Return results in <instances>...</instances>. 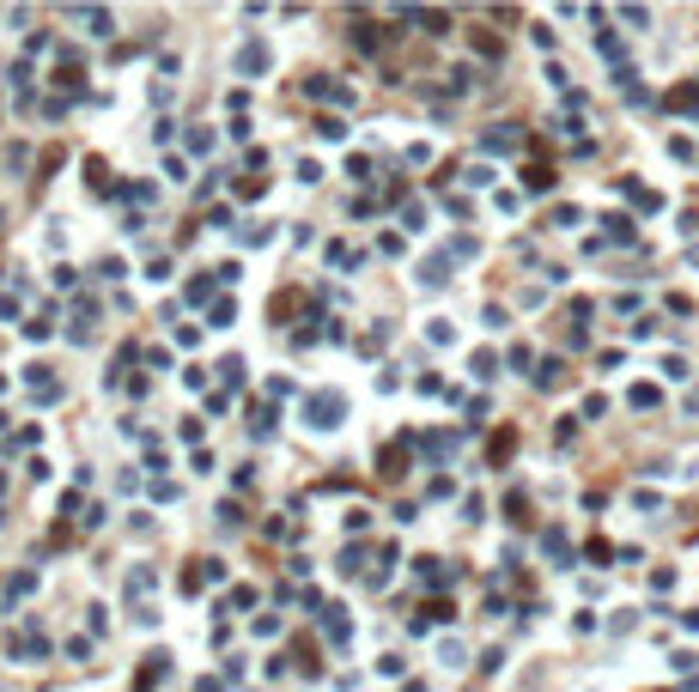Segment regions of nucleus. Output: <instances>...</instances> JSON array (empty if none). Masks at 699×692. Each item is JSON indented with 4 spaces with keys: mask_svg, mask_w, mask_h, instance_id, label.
<instances>
[{
    "mask_svg": "<svg viewBox=\"0 0 699 692\" xmlns=\"http://www.w3.org/2000/svg\"><path fill=\"white\" fill-rule=\"evenodd\" d=\"M304 413H310V431H334V425L347 419V395H310V401H304Z\"/></svg>",
    "mask_w": 699,
    "mask_h": 692,
    "instance_id": "f257e3e1",
    "label": "nucleus"
},
{
    "mask_svg": "<svg viewBox=\"0 0 699 692\" xmlns=\"http://www.w3.org/2000/svg\"><path fill=\"white\" fill-rule=\"evenodd\" d=\"M262 67H268V49H262V43H249V49L237 55V73H262Z\"/></svg>",
    "mask_w": 699,
    "mask_h": 692,
    "instance_id": "f03ea898",
    "label": "nucleus"
},
{
    "mask_svg": "<svg viewBox=\"0 0 699 692\" xmlns=\"http://www.w3.org/2000/svg\"><path fill=\"white\" fill-rule=\"evenodd\" d=\"M317 140H347V121H341V116H322V121H317Z\"/></svg>",
    "mask_w": 699,
    "mask_h": 692,
    "instance_id": "7ed1b4c3",
    "label": "nucleus"
},
{
    "mask_svg": "<svg viewBox=\"0 0 699 692\" xmlns=\"http://www.w3.org/2000/svg\"><path fill=\"white\" fill-rule=\"evenodd\" d=\"M529 189H535V195H547V189H553V170L535 165V170H529Z\"/></svg>",
    "mask_w": 699,
    "mask_h": 692,
    "instance_id": "20e7f679",
    "label": "nucleus"
},
{
    "mask_svg": "<svg viewBox=\"0 0 699 692\" xmlns=\"http://www.w3.org/2000/svg\"><path fill=\"white\" fill-rule=\"evenodd\" d=\"M669 104H675V109H699V85H687V91H675V97H669Z\"/></svg>",
    "mask_w": 699,
    "mask_h": 692,
    "instance_id": "39448f33",
    "label": "nucleus"
},
{
    "mask_svg": "<svg viewBox=\"0 0 699 692\" xmlns=\"http://www.w3.org/2000/svg\"><path fill=\"white\" fill-rule=\"evenodd\" d=\"M219 376H225L231 389H237V383H243V359H225V364H219Z\"/></svg>",
    "mask_w": 699,
    "mask_h": 692,
    "instance_id": "423d86ee",
    "label": "nucleus"
}]
</instances>
